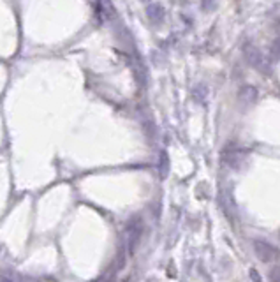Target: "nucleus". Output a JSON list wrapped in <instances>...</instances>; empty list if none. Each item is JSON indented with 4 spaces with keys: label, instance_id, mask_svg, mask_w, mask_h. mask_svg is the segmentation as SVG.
Returning a JSON list of instances; mask_svg holds the SVG:
<instances>
[{
    "label": "nucleus",
    "instance_id": "nucleus-3",
    "mask_svg": "<svg viewBox=\"0 0 280 282\" xmlns=\"http://www.w3.org/2000/svg\"><path fill=\"white\" fill-rule=\"evenodd\" d=\"M238 99H240L243 104H250L257 99V90L254 87H241L238 92Z\"/></svg>",
    "mask_w": 280,
    "mask_h": 282
},
{
    "label": "nucleus",
    "instance_id": "nucleus-2",
    "mask_svg": "<svg viewBox=\"0 0 280 282\" xmlns=\"http://www.w3.org/2000/svg\"><path fill=\"white\" fill-rule=\"evenodd\" d=\"M254 250L257 254V257L264 263H269V261L276 259L278 257V249L273 247L271 243L268 242H261V240H255L254 242Z\"/></svg>",
    "mask_w": 280,
    "mask_h": 282
},
{
    "label": "nucleus",
    "instance_id": "nucleus-4",
    "mask_svg": "<svg viewBox=\"0 0 280 282\" xmlns=\"http://www.w3.org/2000/svg\"><path fill=\"white\" fill-rule=\"evenodd\" d=\"M269 57H271V60H278L280 58V39H276L275 43L271 44V48H269Z\"/></svg>",
    "mask_w": 280,
    "mask_h": 282
},
{
    "label": "nucleus",
    "instance_id": "nucleus-5",
    "mask_svg": "<svg viewBox=\"0 0 280 282\" xmlns=\"http://www.w3.org/2000/svg\"><path fill=\"white\" fill-rule=\"evenodd\" d=\"M269 278H271L273 282H280V268H273V270L269 271Z\"/></svg>",
    "mask_w": 280,
    "mask_h": 282
},
{
    "label": "nucleus",
    "instance_id": "nucleus-1",
    "mask_svg": "<svg viewBox=\"0 0 280 282\" xmlns=\"http://www.w3.org/2000/svg\"><path fill=\"white\" fill-rule=\"evenodd\" d=\"M243 53H245L247 62L252 65V67L259 69L261 73H268L269 67H268V64H266V58H264V55L257 50V48L252 46V44H247V46L243 48Z\"/></svg>",
    "mask_w": 280,
    "mask_h": 282
}]
</instances>
